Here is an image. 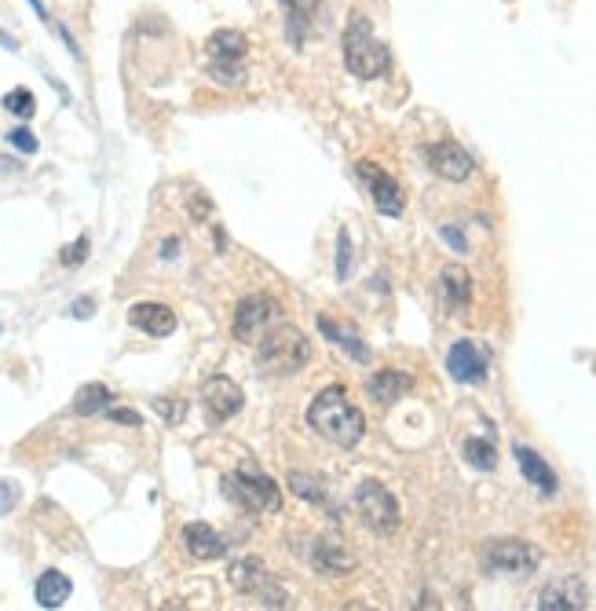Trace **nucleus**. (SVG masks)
I'll list each match as a JSON object with an SVG mask.
<instances>
[{
    "label": "nucleus",
    "mask_w": 596,
    "mask_h": 611,
    "mask_svg": "<svg viewBox=\"0 0 596 611\" xmlns=\"http://www.w3.org/2000/svg\"><path fill=\"white\" fill-rule=\"evenodd\" d=\"M308 425L319 432L322 440H330L333 447H344V451H352L355 443L366 436V418H362V410L348 399L341 385L322 388L319 396L311 399Z\"/></svg>",
    "instance_id": "1"
},
{
    "label": "nucleus",
    "mask_w": 596,
    "mask_h": 611,
    "mask_svg": "<svg viewBox=\"0 0 596 611\" xmlns=\"http://www.w3.org/2000/svg\"><path fill=\"white\" fill-rule=\"evenodd\" d=\"M256 352H260V366L275 377L300 374V370L311 363V341L297 330V326H289L286 319L278 322V326H271V330L256 341Z\"/></svg>",
    "instance_id": "2"
},
{
    "label": "nucleus",
    "mask_w": 596,
    "mask_h": 611,
    "mask_svg": "<svg viewBox=\"0 0 596 611\" xmlns=\"http://www.w3.org/2000/svg\"><path fill=\"white\" fill-rule=\"evenodd\" d=\"M344 66L359 81H373V77H384L392 70L388 44L373 37V26L362 15H352L348 30H344Z\"/></svg>",
    "instance_id": "3"
},
{
    "label": "nucleus",
    "mask_w": 596,
    "mask_h": 611,
    "mask_svg": "<svg viewBox=\"0 0 596 611\" xmlns=\"http://www.w3.org/2000/svg\"><path fill=\"white\" fill-rule=\"evenodd\" d=\"M355 509H359L362 524L377 531V535H395L399 531V502H395V494L377 480H362L355 487Z\"/></svg>",
    "instance_id": "4"
},
{
    "label": "nucleus",
    "mask_w": 596,
    "mask_h": 611,
    "mask_svg": "<svg viewBox=\"0 0 596 611\" xmlns=\"http://www.w3.org/2000/svg\"><path fill=\"white\" fill-rule=\"evenodd\" d=\"M227 494L235 498V502L249 505V509H264V513H275L278 505H282V491H278V483L260 472L256 465H238V472L227 480Z\"/></svg>",
    "instance_id": "5"
},
{
    "label": "nucleus",
    "mask_w": 596,
    "mask_h": 611,
    "mask_svg": "<svg viewBox=\"0 0 596 611\" xmlns=\"http://www.w3.org/2000/svg\"><path fill=\"white\" fill-rule=\"evenodd\" d=\"M282 319H286V315H282V304H278L275 297L253 293V297H245V301L235 308V337L242 344H256Z\"/></svg>",
    "instance_id": "6"
},
{
    "label": "nucleus",
    "mask_w": 596,
    "mask_h": 611,
    "mask_svg": "<svg viewBox=\"0 0 596 611\" xmlns=\"http://www.w3.org/2000/svg\"><path fill=\"white\" fill-rule=\"evenodd\" d=\"M542 564V553L523 538H494L483 549V568L501 575H531Z\"/></svg>",
    "instance_id": "7"
},
{
    "label": "nucleus",
    "mask_w": 596,
    "mask_h": 611,
    "mask_svg": "<svg viewBox=\"0 0 596 611\" xmlns=\"http://www.w3.org/2000/svg\"><path fill=\"white\" fill-rule=\"evenodd\" d=\"M359 172V180L366 183V191H370V202L377 205V213L384 216H399L406 209V194L399 187V180H392L381 165H373V161H359L355 165Z\"/></svg>",
    "instance_id": "8"
},
{
    "label": "nucleus",
    "mask_w": 596,
    "mask_h": 611,
    "mask_svg": "<svg viewBox=\"0 0 596 611\" xmlns=\"http://www.w3.org/2000/svg\"><path fill=\"white\" fill-rule=\"evenodd\" d=\"M231 582H235V590L256 593L267 608H286L289 604L286 590H278L275 582H271V575H267V568L260 560H235L231 564Z\"/></svg>",
    "instance_id": "9"
},
{
    "label": "nucleus",
    "mask_w": 596,
    "mask_h": 611,
    "mask_svg": "<svg viewBox=\"0 0 596 611\" xmlns=\"http://www.w3.org/2000/svg\"><path fill=\"white\" fill-rule=\"evenodd\" d=\"M202 403H205V418H209V425H224V421H231L242 410L245 396L242 388L231 381V377L216 374L205 381L202 388Z\"/></svg>",
    "instance_id": "10"
},
{
    "label": "nucleus",
    "mask_w": 596,
    "mask_h": 611,
    "mask_svg": "<svg viewBox=\"0 0 596 611\" xmlns=\"http://www.w3.org/2000/svg\"><path fill=\"white\" fill-rule=\"evenodd\" d=\"M425 161H428V169L436 172V176H443V180H450V183L469 180L472 169H476L472 154L465 151L461 143H454V140L428 143V147H425Z\"/></svg>",
    "instance_id": "11"
},
{
    "label": "nucleus",
    "mask_w": 596,
    "mask_h": 611,
    "mask_svg": "<svg viewBox=\"0 0 596 611\" xmlns=\"http://www.w3.org/2000/svg\"><path fill=\"white\" fill-rule=\"evenodd\" d=\"M538 611H586L589 608V586L578 575H564V579L549 582L538 593Z\"/></svg>",
    "instance_id": "12"
},
{
    "label": "nucleus",
    "mask_w": 596,
    "mask_h": 611,
    "mask_svg": "<svg viewBox=\"0 0 596 611\" xmlns=\"http://www.w3.org/2000/svg\"><path fill=\"white\" fill-rule=\"evenodd\" d=\"M447 374L458 385H483L487 381V355L479 352L472 341H458L447 352Z\"/></svg>",
    "instance_id": "13"
},
{
    "label": "nucleus",
    "mask_w": 596,
    "mask_h": 611,
    "mask_svg": "<svg viewBox=\"0 0 596 611\" xmlns=\"http://www.w3.org/2000/svg\"><path fill=\"white\" fill-rule=\"evenodd\" d=\"M128 322L143 330L147 337H169L176 330V311L169 304H158V301H143V304H132L128 311Z\"/></svg>",
    "instance_id": "14"
},
{
    "label": "nucleus",
    "mask_w": 596,
    "mask_h": 611,
    "mask_svg": "<svg viewBox=\"0 0 596 611\" xmlns=\"http://www.w3.org/2000/svg\"><path fill=\"white\" fill-rule=\"evenodd\" d=\"M414 388V377L403 374V370H377V374L366 377V396L377 403V407H392Z\"/></svg>",
    "instance_id": "15"
},
{
    "label": "nucleus",
    "mask_w": 596,
    "mask_h": 611,
    "mask_svg": "<svg viewBox=\"0 0 596 611\" xmlns=\"http://www.w3.org/2000/svg\"><path fill=\"white\" fill-rule=\"evenodd\" d=\"M180 538H183V549H187L194 560H220L227 553L224 538L216 535L209 524H202V520H194V524L183 527Z\"/></svg>",
    "instance_id": "16"
},
{
    "label": "nucleus",
    "mask_w": 596,
    "mask_h": 611,
    "mask_svg": "<svg viewBox=\"0 0 596 611\" xmlns=\"http://www.w3.org/2000/svg\"><path fill=\"white\" fill-rule=\"evenodd\" d=\"M516 465H520V472L527 476V483H534V491L542 494H556V487H560V480H556V472L545 465V458L538 451H531V447H516Z\"/></svg>",
    "instance_id": "17"
},
{
    "label": "nucleus",
    "mask_w": 596,
    "mask_h": 611,
    "mask_svg": "<svg viewBox=\"0 0 596 611\" xmlns=\"http://www.w3.org/2000/svg\"><path fill=\"white\" fill-rule=\"evenodd\" d=\"M311 564L322 571V575H352L355 571V557L348 553L344 546H337V542H326V538H319L315 546H311Z\"/></svg>",
    "instance_id": "18"
},
{
    "label": "nucleus",
    "mask_w": 596,
    "mask_h": 611,
    "mask_svg": "<svg viewBox=\"0 0 596 611\" xmlns=\"http://www.w3.org/2000/svg\"><path fill=\"white\" fill-rule=\"evenodd\" d=\"M439 290H443V304L450 311H465L472 304V275L458 264H450L439 275Z\"/></svg>",
    "instance_id": "19"
},
{
    "label": "nucleus",
    "mask_w": 596,
    "mask_h": 611,
    "mask_svg": "<svg viewBox=\"0 0 596 611\" xmlns=\"http://www.w3.org/2000/svg\"><path fill=\"white\" fill-rule=\"evenodd\" d=\"M245 52H249V41H245V33H238V30H220L209 37L213 66H242Z\"/></svg>",
    "instance_id": "20"
},
{
    "label": "nucleus",
    "mask_w": 596,
    "mask_h": 611,
    "mask_svg": "<svg viewBox=\"0 0 596 611\" xmlns=\"http://www.w3.org/2000/svg\"><path fill=\"white\" fill-rule=\"evenodd\" d=\"M70 593H74V582L66 579L63 571H44L37 586H33V597L41 608H63L70 601Z\"/></svg>",
    "instance_id": "21"
},
{
    "label": "nucleus",
    "mask_w": 596,
    "mask_h": 611,
    "mask_svg": "<svg viewBox=\"0 0 596 611\" xmlns=\"http://www.w3.org/2000/svg\"><path fill=\"white\" fill-rule=\"evenodd\" d=\"M319 330L330 337L337 348H344V352L352 355L355 363H370V348L359 341V333L352 330V326H337L333 319H326V315H319Z\"/></svg>",
    "instance_id": "22"
},
{
    "label": "nucleus",
    "mask_w": 596,
    "mask_h": 611,
    "mask_svg": "<svg viewBox=\"0 0 596 611\" xmlns=\"http://www.w3.org/2000/svg\"><path fill=\"white\" fill-rule=\"evenodd\" d=\"M286 8H289V41L300 48L311 30L315 11H319V0H286Z\"/></svg>",
    "instance_id": "23"
},
{
    "label": "nucleus",
    "mask_w": 596,
    "mask_h": 611,
    "mask_svg": "<svg viewBox=\"0 0 596 611\" xmlns=\"http://www.w3.org/2000/svg\"><path fill=\"white\" fill-rule=\"evenodd\" d=\"M110 403H114V392H110L107 385H85L74 399V414L92 418V414H103Z\"/></svg>",
    "instance_id": "24"
},
{
    "label": "nucleus",
    "mask_w": 596,
    "mask_h": 611,
    "mask_svg": "<svg viewBox=\"0 0 596 611\" xmlns=\"http://www.w3.org/2000/svg\"><path fill=\"white\" fill-rule=\"evenodd\" d=\"M465 461H469L472 469H479V472H490L494 465H498V451H494V443L490 440H479V436H469L465 440Z\"/></svg>",
    "instance_id": "25"
},
{
    "label": "nucleus",
    "mask_w": 596,
    "mask_h": 611,
    "mask_svg": "<svg viewBox=\"0 0 596 611\" xmlns=\"http://www.w3.org/2000/svg\"><path fill=\"white\" fill-rule=\"evenodd\" d=\"M289 491L304 498V502L326 505V483L319 476H308V472H289Z\"/></svg>",
    "instance_id": "26"
},
{
    "label": "nucleus",
    "mask_w": 596,
    "mask_h": 611,
    "mask_svg": "<svg viewBox=\"0 0 596 611\" xmlns=\"http://www.w3.org/2000/svg\"><path fill=\"white\" fill-rule=\"evenodd\" d=\"M4 110L26 121V118H33V114H37V99H33L30 88H11L8 96H4Z\"/></svg>",
    "instance_id": "27"
},
{
    "label": "nucleus",
    "mask_w": 596,
    "mask_h": 611,
    "mask_svg": "<svg viewBox=\"0 0 596 611\" xmlns=\"http://www.w3.org/2000/svg\"><path fill=\"white\" fill-rule=\"evenodd\" d=\"M154 414H158L165 425H183L187 403H180V399H154Z\"/></svg>",
    "instance_id": "28"
},
{
    "label": "nucleus",
    "mask_w": 596,
    "mask_h": 611,
    "mask_svg": "<svg viewBox=\"0 0 596 611\" xmlns=\"http://www.w3.org/2000/svg\"><path fill=\"white\" fill-rule=\"evenodd\" d=\"M352 275V238L348 231H341L337 238V279H348Z\"/></svg>",
    "instance_id": "29"
},
{
    "label": "nucleus",
    "mask_w": 596,
    "mask_h": 611,
    "mask_svg": "<svg viewBox=\"0 0 596 611\" xmlns=\"http://www.w3.org/2000/svg\"><path fill=\"white\" fill-rule=\"evenodd\" d=\"M8 143L15 147L19 154H37V136H33L26 125H19V129H11L8 132Z\"/></svg>",
    "instance_id": "30"
},
{
    "label": "nucleus",
    "mask_w": 596,
    "mask_h": 611,
    "mask_svg": "<svg viewBox=\"0 0 596 611\" xmlns=\"http://www.w3.org/2000/svg\"><path fill=\"white\" fill-rule=\"evenodd\" d=\"M88 260V235H81L77 242H70V246L63 249V264L66 268H77V264H85Z\"/></svg>",
    "instance_id": "31"
},
{
    "label": "nucleus",
    "mask_w": 596,
    "mask_h": 611,
    "mask_svg": "<svg viewBox=\"0 0 596 611\" xmlns=\"http://www.w3.org/2000/svg\"><path fill=\"white\" fill-rule=\"evenodd\" d=\"M15 505H19V483L0 480V516H8Z\"/></svg>",
    "instance_id": "32"
},
{
    "label": "nucleus",
    "mask_w": 596,
    "mask_h": 611,
    "mask_svg": "<svg viewBox=\"0 0 596 611\" xmlns=\"http://www.w3.org/2000/svg\"><path fill=\"white\" fill-rule=\"evenodd\" d=\"M103 414H107L110 421H118V425H128V429H139V425H143L136 410H121V407L110 410V407H107V410H103Z\"/></svg>",
    "instance_id": "33"
},
{
    "label": "nucleus",
    "mask_w": 596,
    "mask_h": 611,
    "mask_svg": "<svg viewBox=\"0 0 596 611\" xmlns=\"http://www.w3.org/2000/svg\"><path fill=\"white\" fill-rule=\"evenodd\" d=\"M439 235H443L450 246H454V253H469V242H465V235H461L458 227H439Z\"/></svg>",
    "instance_id": "34"
},
{
    "label": "nucleus",
    "mask_w": 596,
    "mask_h": 611,
    "mask_svg": "<svg viewBox=\"0 0 596 611\" xmlns=\"http://www.w3.org/2000/svg\"><path fill=\"white\" fill-rule=\"evenodd\" d=\"M74 315L77 319H88V315H92V297H81V301L74 304Z\"/></svg>",
    "instance_id": "35"
},
{
    "label": "nucleus",
    "mask_w": 596,
    "mask_h": 611,
    "mask_svg": "<svg viewBox=\"0 0 596 611\" xmlns=\"http://www.w3.org/2000/svg\"><path fill=\"white\" fill-rule=\"evenodd\" d=\"M0 44H4L8 52H15V48H19V44H15V37H8V33H4V30H0Z\"/></svg>",
    "instance_id": "36"
},
{
    "label": "nucleus",
    "mask_w": 596,
    "mask_h": 611,
    "mask_svg": "<svg viewBox=\"0 0 596 611\" xmlns=\"http://www.w3.org/2000/svg\"><path fill=\"white\" fill-rule=\"evenodd\" d=\"M30 4H33V11H37V15H41L44 22H48V11H44V4H41V0H30Z\"/></svg>",
    "instance_id": "37"
}]
</instances>
